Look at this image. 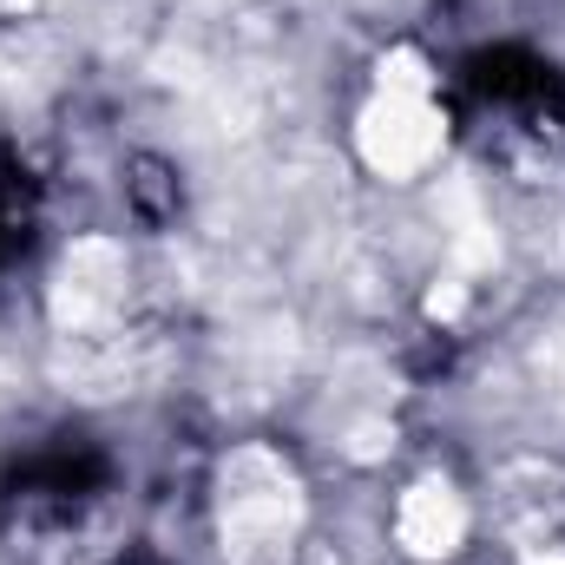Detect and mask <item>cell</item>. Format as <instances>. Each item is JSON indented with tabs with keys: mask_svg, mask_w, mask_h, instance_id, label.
I'll return each mask as SVG.
<instances>
[{
	"mask_svg": "<svg viewBox=\"0 0 565 565\" xmlns=\"http://www.w3.org/2000/svg\"><path fill=\"white\" fill-rule=\"evenodd\" d=\"M395 540L415 553V559H454L460 540H467V507L447 480H415L395 507Z\"/></svg>",
	"mask_w": 565,
	"mask_h": 565,
	"instance_id": "4",
	"label": "cell"
},
{
	"mask_svg": "<svg viewBox=\"0 0 565 565\" xmlns=\"http://www.w3.org/2000/svg\"><path fill=\"white\" fill-rule=\"evenodd\" d=\"M355 145L362 158L382 171V178H422L427 164L440 158L447 145V119L427 106V99H395V93H375L355 119Z\"/></svg>",
	"mask_w": 565,
	"mask_h": 565,
	"instance_id": "2",
	"label": "cell"
},
{
	"mask_svg": "<svg viewBox=\"0 0 565 565\" xmlns=\"http://www.w3.org/2000/svg\"><path fill=\"white\" fill-rule=\"evenodd\" d=\"M119 296H126V257L113 250V244H79L66 264H60V289H53V316L66 322V329H86V322H99V316H113L119 309Z\"/></svg>",
	"mask_w": 565,
	"mask_h": 565,
	"instance_id": "3",
	"label": "cell"
},
{
	"mask_svg": "<svg viewBox=\"0 0 565 565\" xmlns=\"http://www.w3.org/2000/svg\"><path fill=\"white\" fill-rule=\"evenodd\" d=\"M296 520H302V500L282 460H270L264 447H244L224 460V553L237 559L277 553L296 533Z\"/></svg>",
	"mask_w": 565,
	"mask_h": 565,
	"instance_id": "1",
	"label": "cell"
},
{
	"mask_svg": "<svg viewBox=\"0 0 565 565\" xmlns=\"http://www.w3.org/2000/svg\"><path fill=\"white\" fill-rule=\"evenodd\" d=\"M454 309H460V282H447V289L427 296V316H454Z\"/></svg>",
	"mask_w": 565,
	"mask_h": 565,
	"instance_id": "6",
	"label": "cell"
},
{
	"mask_svg": "<svg viewBox=\"0 0 565 565\" xmlns=\"http://www.w3.org/2000/svg\"><path fill=\"white\" fill-rule=\"evenodd\" d=\"M382 93H395V99H427V86H434V73H427V60L415 46H395V53H382Z\"/></svg>",
	"mask_w": 565,
	"mask_h": 565,
	"instance_id": "5",
	"label": "cell"
},
{
	"mask_svg": "<svg viewBox=\"0 0 565 565\" xmlns=\"http://www.w3.org/2000/svg\"><path fill=\"white\" fill-rule=\"evenodd\" d=\"M533 565H565V559H559V553H553V559H546V553H533Z\"/></svg>",
	"mask_w": 565,
	"mask_h": 565,
	"instance_id": "7",
	"label": "cell"
}]
</instances>
